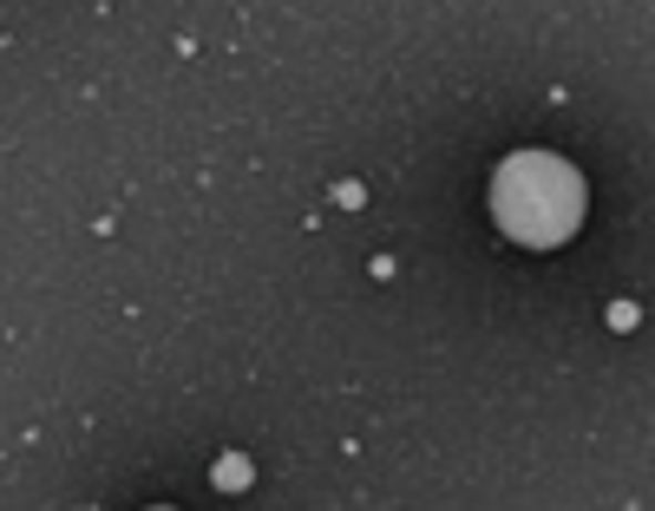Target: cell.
Instances as JSON below:
<instances>
[{"label":"cell","mask_w":655,"mask_h":511,"mask_svg":"<svg viewBox=\"0 0 655 511\" xmlns=\"http://www.w3.org/2000/svg\"><path fill=\"white\" fill-rule=\"evenodd\" d=\"M492 211L505 223L518 243H531V249H551V243H564L583 217V184L571 164H557V157H544V151H524V157H511L505 171H499V184H492Z\"/></svg>","instance_id":"1"},{"label":"cell","mask_w":655,"mask_h":511,"mask_svg":"<svg viewBox=\"0 0 655 511\" xmlns=\"http://www.w3.org/2000/svg\"><path fill=\"white\" fill-rule=\"evenodd\" d=\"M243 479H249V472H243V459H223V466H217V486H243Z\"/></svg>","instance_id":"2"}]
</instances>
